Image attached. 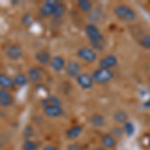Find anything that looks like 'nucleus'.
<instances>
[{"instance_id": "1", "label": "nucleus", "mask_w": 150, "mask_h": 150, "mask_svg": "<svg viewBox=\"0 0 150 150\" xmlns=\"http://www.w3.org/2000/svg\"><path fill=\"white\" fill-rule=\"evenodd\" d=\"M43 114L49 118H57L63 114V106L60 99L55 95H49L40 101Z\"/></svg>"}, {"instance_id": "2", "label": "nucleus", "mask_w": 150, "mask_h": 150, "mask_svg": "<svg viewBox=\"0 0 150 150\" xmlns=\"http://www.w3.org/2000/svg\"><path fill=\"white\" fill-rule=\"evenodd\" d=\"M113 14L117 19L124 22H134L137 19V13L131 6L125 3H119L113 8Z\"/></svg>"}, {"instance_id": "3", "label": "nucleus", "mask_w": 150, "mask_h": 150, "mask_svg": "<svg viewBox=\"0 0 150 150\" xmlns=\"http://www.w3.org/2000/svg\"><path fill=\"white\" fill-rule=\"evenodd\" d=\"M91 77H92L93 81L95 84L98 85H105L108 84L110 81H112V79L114 78V73L112 70L109 69H104V68H96L93 70L91 73Z\"/></svg>"}, {"instance_id": "4", "label": "nucleus", "mask_w": 150, "mask_h": 150, "mask_svg": "<svg viewBox=\"0 0 150 150\" xmlns=\"http://www.w3.org/2000/svg\"><path fill=\"white\" fill-rule=\"evenodd\" d=\"M84 32L87 38L90 41V43H99L105 42L104 40V35L101 32V30L98 28V26L94 23H88L84 27Z\"/></svg>"}, {"instance_id": "5", "label": "nucleus", "mask_w": 150, "mask_h": 150, "mask_svg": "<svg viewBox=\"0 0 150 150\" xmlns=\"http://www.w3.org/2000/svg\"><path fill=\"white\" fill-rule=\"evenodd\" d=\"M76 56L82 61L86 62V63H94L97 60V53L95 50H93L91 47H80L77 49Z\"/></svg>"}, {"instance_id": "6", "label": "nucleus", "mask_w": 150, "mask_h": 150, "mask_svg": "<svg viewBox=\"0 0 150 150\" xmlns=\"http://www.w3.org/2000/svg\"><path fill=\"white\" fill-rule=\"evenodd\" d=\"M5 55L11 61H18L24 55L23 47L18 43H12L9 44L5 49Z\"/></svg>"}, {"instance_id": "7", "label": "nucleus", "mask_w": 150, "mask_h": 150, "mask_svg": "<svg viewBox=\"0 0 150 150\" xmlns=\"http://www.w3.org/2000/svg\"><path fill=\"white\" fill-rule=\"evenodd\" d=\"M64 70L69 78L76 79V77L82 73V66L76 60H69L68 62H66V66H65Z\"/></svg>"}, {"instance_id": "8", "label": "nucleus", "mask_w": 150, "mask_h": 150, "mask_svg": "<svg viewBox=\"0 0 150 150\" xmlns=\"http://www.w3.org/2000/svg\"><path fill=\"white\" fill-rule=\"evenodd\" d=\"M75 80H76L77 85L83 90H90L95 84L92 77H91V74L85 73V72H82V73L79 74Z\"/></svg>"}, {"instance_id": "9", "label": "nucleus", "mask_w": 150, "mask_h": 150, "mask_svg": "<svg viewBox=\"0 0 150 150\" xmlns=\"http://www.w3.org/2000/svg\"><path fill=\"white\" fill-rule=\"evenodd\" d=\"M118 65V58L113 54H108L100 58L98 61V67L104 69L112 70Z\"/></svg>"}, {"instance_id": "10", "label": "nucleus", "mask_w": 150, "mask_h": 150, "mask_svg": "<svg viewBox=\"0 0 150 150\" xmlns=\"http://www.w3.org/2000/svg\"><path fill=\"white\" fill-rule=\"evenodd\" d=\"M117 144V138L113 136L111 133H105L101 136V139H100V147L102 148H105V149H108V150H111L113 149L114 147L116 146Z\"/></svg>"}, {"instance_id": "11", "label": "nucleus", "mask_w": 150, "mask_h": 150, "mask_svg": "<svg viewBox=\"0 0 150 150\" xmlns=\"http://www.w3.org/2000/svg\"><path fill=\"white\" fill-rule=\"evenodd\" d=\"M82 132H83V126L80 124H75L67 128L66 131H65V136L70 141H74L80 136Z\"/></svg>"}, {"instance_id": "12", "label": "nucleus", "mask_w": 150, "mask_h": 150, "mask_svg": "<svg viewBox=\"0 0 150 150\" xmlns=\"http://www.w3.org/2000/svg\"><path fill=\"white\" fill-rule=\"evenodd\" d=\"M58 1H55V0H48V1H45L44 3L41 5L40 9H39V13L41 16L43 17H49V16H52L53 11H54L55 6L57 5Z\"/></svg>"}, {"instance_id": "13", "label": "nucleus", "mask_w": 150, "mask_h": 150, "mask_svg": "<svg viewBox=\"0 0 150 150\" xmlns=\"http://www.w3.org/2000/svg\"><path fill=\"white\" fill-rule=\"evenodd\" d=\"M14 102V97L12 93L7 89L0 88V106L3 108H7L11 106Z\"/></svg>"}, {"instance_id": "14", "label": "nucleus", "mask_w": 150, "mask_h": 150, "mask_svg": "<svg viewBox=\"0 0 150 150\" xmlns=\"http://www.w3.org/2000/svg\"><path fill=\"white\" fill-rule=\"evenodd\" d=\"M49 66L51 67V69L55 72H60L62 70L65 69L66 66V61L61 55H54L51 58V61H50Z\"/></svg>"}, {"instance_id": "15", "label": "nucleus", "mask_w": 150, "mask_h": 150, "mask_svg": "<svg viewBox=\"0 0 150 150\" xmlns=\"http://www.w3.org/2000/svg\"><path fill=\"white\" fill-rule=\"evenodd\" d=\"M34 58L40 65H43V66H44V65L50 64V61H51L52 56L48 50L41 49V50H39V51H37L35 53Z\"/></svg>"}, {"instance_id": "16", "label": "nucleus", "mask_w": 150, "mask_h": 150, "mask_svg": "<svg viewBox=\"0 0 150 150\" xmlns=\"http://www.w3.org/2000/svg\"><path fill=\"white\" fill-rule=\"evenodd\" d=\"M27 76L30 82H32V83H38L42 79V71H41L39 67L33 66L28 69Z\"/></svg>"}, {"instance_id": "17", "label": "nucleus", "mask_w": 150, "mask_h": 150, "mask_svg": "<svg viewBox=\"0 0 150 150\" xmlns=\"http://www.w3.org/2000/svg\"><path fill=\"white\" fill-rule=\"evenodd\" d=\"M89 123H90L93 127L101 128V127L105 126L106 119L101 113H93V114L90 116V118H89Z\"/></svg>"}, {"instance_id": "18", "label": "nucleus", "mask_w": 150, "mask_h": 150, "mask_svg": "<svg viewBox=\"0 0 150 150\" xmlns=\"http://www.w3.org/2000/svg\"><path fill=\"white\" fill-rule=\"evenodd\" d=\"M113 121L117 125H124L127 121H129L127 112L122 109L116 110L113 113Z\"/></svg>"}, {"instance_id": "19", "label": "nucleus", "mask_w": 150, "mask_h": 150, "mask_svg": "<svg viewBox=\"0 0 150 150\" xmlns=\"http://www.w3.org/2000/svg\"><path fill=\"white\" fill-rule=\"evenodd\" d=\"M13 87H15L13 78L5 73H0V88L9 90Z\"/></svg>"}, {"instance_id": "20", "label": "nucleus", "mask_w": 150, "mask_h": 150, "mask_svg": "<svg viewBox=\"0 0 150 150\" xmlns=\"http://www.w3.org/2000/svg\"><path fill=\"white\" fill-rule=\"evenodd\" d=\"M76 6L83 13H89L93 9V3L88 0H78L76 2Z\"/></svg>"}, {"instance_id": "21", "label": "nucleus", "mask_w": 150, "mask_h": 150, "mask_svg": "<svg viewBox=\"0 0 150 150\" xmlns=\"http://www.w3.org/2000/svg\"><path fill=\"white\" fill-rule=\"evenodd\" d=\"M14 85L16 87H24L28 84L29 79L28 76L24 73H17L15 76L13 77Z\"/></svg>"}, {"instance_id": "22", "label": "nucleus", "mask_w": 150, "mask_h": 150, "mask_svg": "<svg viewBox=\"0 0 150 150\" xmlns=\"http://www.w3.org/2000/svg\"><path fill=\"white\" fill-rule=\"evenodd\" d=\"M66 11V7H65V4L62 3V2L58 1L57 5L55 6L54 11H53L52 17L55 19V20H59L64 16V13Z\"/></svg>"}, {"instance_id": "23", "label": "nucleus", "mask_w": 150, "mask_h": 150, "mask_svg": "<svg viewBox=\"0 0 150 150\" xmlns=\"http://www.w3.org/2000/svg\"><path fill=\"white\" fill-rule=\"evenodd\" d=\"M39 145L32 139H26L22 143V150H38Z\"/></svg>"}, {"instance_id": "24", "label": "nucleus", "mask_w": 150, "mask_h": 150, "mask_svg": "<svg viewBox=\"0 0 150 150\" xmlns=\"http://www.w3.org/2000/svg\"><path fill=\"white\" fill-rule=\"evenodd\" d=\"M122 129L125 135L127 136H132L135 132V126L131 121H127L124 125H122Z\"/></svg>"}, {"instance_id": "25", "label": "nucleus", "mask_w": 150, "mask_h": 150, "mask_svg": "<svg viewBox=\"0 0 150 150\" xmlns=\"http://www.w3.org/2000/svg\"><path fill=\"white\" fill-rule=\"evenodd\" d=\"M33 135H34V129H33V127L31 125H26L22 131V136L24 140L31 139L33 137Z\"/></svg>"}, {"instance_id": "26", "label": "nucleus", "mask_w": 150, "mask_h": 150, "mask_svg": "<svg viewBox=\"0 0 150 150\" xmlns=\"http://www.w3.org/2000/svg\"><path fill=\"white\" fill-rule=\"evenodd\" d=\"M139 43L142 47L145 48V49L150 50V34L143 36V37L140 39Z\"/></svg>"}, {"instance_id": "27", "label": "nucleus", "mask_w": 150, "mask_h": 150, "mask_svg": "<svg viewBox=\"0 0 150 150\" xmlns=\"http://www.w3.org/2000/svg\"><path fill=\"white\" fill-rule=\"evenodd\" d=\"M109 133H111V134H112L114 137H116V138H118V137H121L122 135L124 134V132H123L122 127H120L119 125H117V126L112 127V129H111V131H110Z\"/></svg>"}, {"instance_id": "28", "label": "nucleus", "mask_w": 150, "mask_h": 150, "mask_svg": "<svg viewBox=\"0 0 150 150\" xmlns=\"http://www.w3.org/2000/svg\"><path fill=\"white\" fill-rule=\"evenodd\" d=\"M21 22H22L23 25H25V26L30 25V24L32 23V16H31V14H29V13L24 14L22 16V18H21Z\"/></svg>"}, {"instance_id": "29", "label": "nucleus", "mask_w": 150, "mask_h": 150, "mask_svg": "<svg viewBox=\"0 0 150 150\" xmlns=\"http://www.w3.org/2000/svg\"><path fill=\"white\" fill-rule=\"evenodd\" d=\"M66 150H84V147L78 142H72L67 145Z\"/></svg>"}, {"instance_id": "30", "label": "nucleus", "mask_w": 150, "mask_h": 150, "mask_svg": "<svg viewBox=\"0 0 150 150\" xmlns=\"http://www.w3.org/2000/svg\"><path fill=\"white\" fill-rule=\"evenodd\" d=\"M42 150H60L56 145H53V144H47L43 147Z\"/></svg>"}, {"instance_id": "31", "label": "nucleus", "mask_w": 150, "mask_h": 150, "mask_svg": "<svg viewBox=\"0 0 150 150\" xmlns=\"http://www.w3.org/2000/svg\"><path fill=\"white\" fill-rule=\"evenodd\" d=\"M144 107H147V108H150V96L149 98L147 99L146 101L144 102Z\"/></svg>"}, {"instance_id": "32", "label": "nucleus", "mask_w": 150, "mask_h": 150, "mask_svg": "<svg viewBox=\"0 0 150 150\" xmlns=\"http://www.w3.org/2000/svg\"><path fill=\"white\" fill-rule=\"evenodd\" d=\"M147 145H148V147H150V133L148 134V137H147Z\"/></svg>"}, {"instance_id": "33", "label": "nucleus", "mask_w": 150, "mask_h": 150, "mask_svg": "<svg viewBox=\"0 0 150 150\" xmlns=\"http://www.w3.org/2000/svg\"><path fill=\"white\" fill-rule=\"evenodd\" d=\"M94 150H108V149L102 148V147H98V148H96V149H94Z\"/></svg>"}]
</instances>
